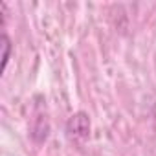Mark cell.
Returning <instances> with one entry per match:
<instances>
[{
	"instance_id": "6da1fadb",
	"label": "cell",
	"mask_w": 156,
	"mask_h": 156,
	"mask_svg": "<svg viewBox=\"0 0 156 156\" xmlns=\"http://www.w3.org/2000/svg\"><path fill=\"white\" fill-rule=\"evenodd\" d=\"M2 42H4V66L2 68H6V64H8V57H9V41H8V37H4L2 39Z\"/></svg>"
}]
</instances>
